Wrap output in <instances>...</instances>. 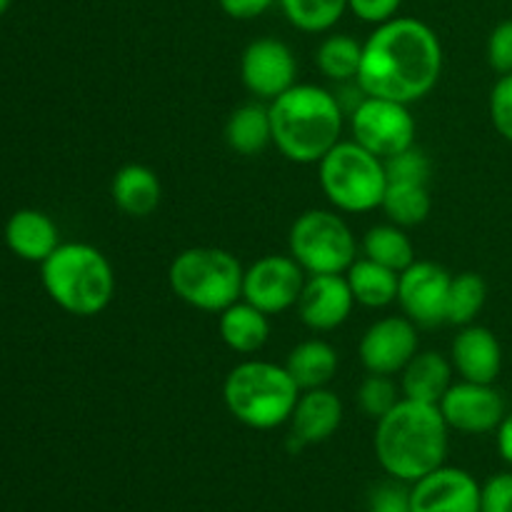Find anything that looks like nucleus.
Wrapping results in <instances>:
<instances>
[{
  "instance_id": "obj_11",
  "label": "nucleus",
  "mask_w": 512,
  "mask_h": 512,
  "mask_svg": "<svg viewBox=\"0 0 512 512\" xmlns=\"http://www.w3.org/2000/svg\"><path fill=\"white\" fill-rule=\"evenodd\" d=\"M453 275L433 260H415L400 273L398 305L415 325L448 323V293Z\"/></svg>"
},
{
  "instance_id": "obj_9",
  "label": "nucleus",
  "mask_w": 512,
  "mask_h": 512,
  "mask_svg": "<svg viewBox=\"0 0 512 512\" xmlns=\"http://www.w3.org/2000/svg\"><path fill=\"white\" fill-rule=\"evenodd\" d=\"M350 130L355 143L385 160L413 148L418 125L410 105L363 95L350 113Z\"/></svg>"
},
{
  "instance_id": "obj_27",
  "label": "nucleus",
  "mask_w": 512,
  "mask_h": 512,
  "mask_svg": "<svg viewBox=\"0 0 512 512\" xmlns=\"http://www.w3.org/2000/svg\"><path fill=\"white\" fill-rule=\"evenodd\" d=\"M363 253L365 258L375 260L395 273H403L408 265L415 263L413 240L405 235V228L395 223L370 228L363 238Z\"/></svg>"
},
{
  "instance_id": "obj_15",
  "label": "nucleus",
  "mask_w": 512,
  "mask_h": 512,
  "mask_svg": "<svg viewBox=\"0 0 512 512\" xmlns=\"http://www.w3.org/2000/svg\"><path fill=\"white\" fill-rule=\"evenodd\" d=\"M413 512H480V485L468 470L440 465L410 485Z\"/></svg>"
},
{
  "instance_id": "obj_13",
  "label": "nucleus",
  "mask_w": 512,
  "mask_h": 512,
  "mask_svg": "<svg viewBox=\"0 0 512 512\" xmlns=\"http://www.w3.org/2000/svg\"><path fill=\"white\" fill-rule=\"evenodd\" d=\"M418 348V325L405 315H390V318L375 320L365 330L358 345V355L368 373L395 375L403 373Z\"/></svg>"
},
{
  "instance_id": "obj_40",
  "label": "nucleus",
  "mask_w": 512,
  "mask_h": 512,
  "mask_svg": "<svg viewBox=\"0 0 512 512\" xmlns=\"http://www.w3.org/2000/svg\"><path fill=\"white\" fill-rule=\"evenodd\" d=\"M13 5V0H0V15L8 13V8Z\"/></svg>"
},
{
  "instance_id": "obj_14",
  "label": "nucleus",
  "mask_w": 512,
  "mask_h": 512,
  "mask_svg": "<svg viewBox=\"0 0 512 512\" xmlns=\"http://www.w3.org/2000/svg\"><path fill=\"white\" fill-rule=\"evenodd\" d=\"M438 408L448 428L468 435L493 433L505 418L503 395L493 385L470 383V380L450 385Z\"/></svg>"
},
{
  "instance_id": "obj_23",
  "label": "nucleus",
  "mask_w": 512,
  "mask_h": 512,
  "mask_svg": "<svg viewBox=\"0 0 512 512\" xmlns=\"http://www.w3.org/2000/svg\"><path fill=\"white\" fill-rule=\"evenodd\" d=\"M338 365L340 360L335 348L320 338L298 343L285 360V370L300 390L328 388V383L338 373Z\"/></svg>"
},
{
  "instance_id": "obj_28",
  "label": "nucleus",
  "mask_w": 512,
  "mask_h": 512,
  "mask_svg": "<svg viewBox=\"0 0 512 512\" xmlns=\"http://www.w3.org/2000/svg\"><path fill=\"white\" fill-rule=\"evenodd\" d=\"M380 208L388 215L390 223L400 228H413L428 220L433 198H430L428 185L423 183H388Z\"/></svg>"
},
{
  "instance_id": "obj_8",
  "label": "nucleus",
  "mask_w": 512,
  "mask_h": 512,
  "mask_svg": "<svg viewBox=\"0 0 512 512\" xmlns=\"http://www.w3.org/2000/svg\"><path fill=\"white\" fill-rule=\"evenodd\" d=\"M288 250L308 275H345L358 258L350 225L333 210H305L288 235Z\"/></svg>"
},
{
  "instance_id": "obj_7",
  "label": "nucleus",
  "mask_w": 512,
  "mask_h": 512,
  "mask_svg": "<svg viewBox=\"0 0 512 512\" xmlns=\"http://www.w3.org/2000/svg\"><path fill=\"white\" fill-rule=\"evenodd\" d=\"M318 180L325 198L343 213H370L383 203L388 175L383 158L355 140H340L318 163Z\"/></svg>"
},
{
  "instance_id": "obj_16",
  "label": "nucleus",
  "mask_w": 512,
  "mask_h": 512,
  "mask_svg": "<svg viewBox=\"0 0 512 512\" xmlns=\"http://www.w3.org/2000/svg\"><path fill=\"white\" fill-rule=\"evenodd\" d=\"M353 305V290L345 275H308L295 308L310 330L328 333L350 318Z\"/></svg>"
},
{
  "instance_id": "obj_34",
  "label": "nucleus",
  "mask_w": 512,
  "mask_h": 512,
  "mask_svg": "<svg viewBox=\"0 0 512 512\" xmlns=\"http://www.w3.org/2000/svg\"><path fill=\"white\" fill-rule=\"evenodd\" d=\"M408 483L400 480H390V483H380L370 490L368 512H413L410 505V488Z\"/></svg>"
},
{
  "instance_id": "obj_38",
  "label": "nucleus",
  "mask_w": 512,
  "mask_h": 512,
  "mask_svg": "<svg viewBox=\"0 0 512 512\" xmlns=\"http://www.w3.org/2000/svg\"><path fill=\"white\" fill-rule=\"evenodd\" d=\"M278 0H218L220 10L233 20H255L268 13Z\"/></svg>"
},
{
  "instance_id": "obj_22",
  "label": "nucleus",
  "mask_w": 512,
  "mask_h": 512,
  "mask_svg": "<svg viewBox=\"0 0 512 512\" xmlns=\"http://www.w3.org/2000/svg\"><path fill=\"white\" fill-rule=\"evenodd\" d=\"M270 315L240 298L218 313L220 340L238 355H253L263 350L270 338Z\"/></svg>"
},
{
  "instance_id": "obj_32",
  "label": "nucleus",
  "mask_w": 512,
  "mask_h": 512,
  "mask_svg": "<svg viewBox=\"0 0 512 512\" xmlns=\"http://www.w3.org/2000/svg\"><path fill=\"white\" fill-rule=\"evenodd\" d=\"M385 163V175H388V183H423L428 185L430 180V158L413 148L403 150L398 155H390V158L383 160Z\"/></svg>"
},
{
  "instance_id": "obj_39",
  "label": "nucleus",
  "mask_w": 512,
  "mask_h": 512,
  "mask_svg": "<svg viewBox=\"0 0 512 512\" xmlns=\"http://www.w3.org/2000/svg\"><path fill=\"white\" fill-rule=\"evenodd\" d=\"M498 450L505 463L512 465V410L505 413L503 423L498 425Z\"/></svg>"
},
{
  "instance_id": "obj_12",
  "label": "nucleus",
  "mask_w": 512,
  "mask_h": 512,
  "mask_svg": "<svg viewBox=\"0 0 512 512\" xmlns=\"http://www.w3.org/2000/svg\"><path fill=\"white\" fill-rule=\"evenodd\" d=\"M298 60L288 43L278 38H258L240 55V80L258 100H275L295 85Z\"/></svg>"
},
{
  "instance_id": "obj_30",
  "label": "nucleus",
  "mask_w": 512,
  "mask_h": 512,
  "mask_svg": "<svg viewBox=\"0 0 512 512\" xmlns=\"http://www.w3.org/2000/svg\"><path fill=\"white\" fill-rule=\"evenodd\" d=\"M488 300V283L478 273L453 275L448 293V323L450 325H470L480 315Z\"/></svg>"
},
{
  "instance_id": "obj_24",
  "label": "nucleus",
  "mask_w": 512,
  "mask_h": 512,
  "mask_svg": "<svg viewBox=\"0 0 512 512\" xmlns=\"http://www.w3.org/2000/svg\"><path fill=\"white\" fill-rule=\"evenodd\" d=\"M345 278H348V285L358 305H365V308H388V305L398 303L400 273L365 258V255L363 258H355Z\"/></svg>"
},
{
  "instance_id": "obj_29",
  "label": "nucleus",
  "mask_w": 512,
  "mask_h": 512,
  "mask_svg": "<svg viewBox=\"0 0 512 512\" xmlns=\"http://www.w3.org/2000/svg\"><path fill=\"white\" fill-rule=\"evenodd\" d=\"M293 28L303 33H328L348 10V0H278Z\"/></svg>"
},
{
  "instance_id": "obj_26",
  "label": "nucleus",
  "mask_w": 512,
  "mask_h": 512,
  "mask_svg": "<svg viewBox=\"0 0 512 512\" xmlns=\"http://www.w3.org/2000/svg\"><path fill=\"white\" fill-rule=\"evenodd\" d=\"M320 73L335 83H355L363 63V43L348 33H333L318 45L315 53Z\"/></svg>"
},
{
  "instance_id": "obj_33",
  "label": "nucleus",
  "mask_w": 512,
  "mask_h": 512,
  "mask_svg": "<svg viewBox=\"0 0 512 512\" xmlns=\"http://www.w3.org/2000/svg\"><path fill=\"white\" fill-rule=\"evenodd\" d=\"M490 120L495 130L512 143V73L500 75L490 90Z\"/></svg>"
},
{
  "instance_id": "obj_1",
  "label": "nucleus",
  "mask_w": 512,
  "mask_h": 512,
  "mask_svg": "<svg viewBox=\"0 0 512 512\" xmlns=\"http://www.w3.org/2000/svg\"><path fill=\"white\" fill-rule=\"evenodd\" d=\"M443 73V45L438 33L418 18L375 25L363 43V63L355 85L370 98L415 103L438 85Z\"/></svg>"
},
{
  "instance_id": "obj_10",
  "label": "nucleus",
  "mask_w": 512,
  "mask_h": 512,
  "mask_svg": "<svg viewBox=\"0 0 512 512\" xmlns=\"http://www.w3.org/2000/svg\"><path fill=\"white\" fill-rule=\"evenodd\" d=\"M305 278L308 273L295 263L290 253L265 255L245 270L243 300L263 310L265 315H280L298 305Z\"/></svg>"
},
{
  "instance_id": "obj_20",
  "label": "nucleus",
  "mask_w": 512,
  "mask_h": 512,
  "mask_svg": "<svg viewBox=\"0 0 512 512\" xmlns=\"http://www.w3.org/2000/svg\"><path fill=\"white\" fill-rule=\"evenodd\" d=\"M453 363L435 350L415 353V358L400 373V393L418 403L440 405L443 395L453 385Z\"/></svg>"
},
{
  "instance_id": "obj_25",
  "label": "nucleus",
  "mask_w": 512,
  "mask_h": 512,
  "mask_svg": "<svg viewBox=\"0 0 512 512\" xmlns=\"http://www.w3.org/2000/svg\"><path fill=\"white\" fill-rule=\"evenodd\" d=\"M225 143L238 155H258L273 143L270 110L263 103H245L225 123Z\"/></svg>"
},
{
  "instance_id": "obj_4",
  "label": "nucleus",
  "mask_w": 512,
  "mask_h": 512,
  "mask_svg": "<svg viewBox=\"0 0 512 512\" xmlns=\"http://www.w3.org/2000/svg\"><path fill=\"white\" fill-rule=\"evenodd\" d=\"M40 280L50 300L78 318L103 313L115 295L113 265L88 243H60L53 255L40 263Z\"/></svg>"
},
{
  "instance_id": "obj_21",
  "label": "nucleus",
  "mask_w": 512,
  "mask_h": 512,
  "mask_svg": "<svg viewBox=\"0 0 512 512\" xmlns=\"http://www.w3.org/2000/svg\"><path fill=\"white\" fill-rule=\"evenodd\" d=\"M110 195L118 210H123L130 218H148L155 213L163 198V185L158 173L148 165L128 163L113 175Z\"/></svg>"
},
{
  "instance_id": "obj_17",
  "label": "nucleus",
  "mask_w": 512,
  "mask_h": 512,
  "mask_svg": "<svg viewBox=\"0 0 512 512\" xmlns=\"http://www.w3.org/2000/svg\"><path fill=\"white\" fill-rule=\"evenodd\" d=\"M450 363L463 380L493 385L503 368V348L498 335L485 325H463L453 340Z\"/></svg>"
},
{
  "instance_id": "obj_3",
  "label": "nucleus",
  "mask_w": 512,
  "mask_h": 512,
  "mask_svg": "<svg viewBox=\"0 0 512 512\" xmlns=\"http://www.w3.org/2000/svg\"><path fill=\"white\" fill-rule=\"evenodd\" d=\"M273 145L280 155L298 165H313L340 143L343 105L338 95L320 85L295 83L275 100H270Z\"/></svg>"
},
{
  "instance_id": "obj_19",
  "label": "nucleus",
  "mask_w": 512,
  "mask_h": 512,
  "mask_svg": "<svg viewBox=\"0 0 512 512\" xmlns=\"http://www.w3.org/2000/svg\"><path fill=\"white\" fill-rule=\"evenodd\" d=\"M5 243L20 260L45 263L60 245L58 225L43 210H15L8 223H5Z\"/></svg>"
},
{
  "instance_id": "obj_18",
  "label": "nucleus",
  "mask_w": 512,
  "mask_h": 512,
  "mask_svg": "<svg viewBox=\"0 0 512 512\" xmlns=\"http://www.w3.org/2000/svg\"><path fill=\"white\" fill-rule=\"evenodd\" d=\"M340 423H343V403L328 388L303 390L290 418L293 438L298 440V445L325 443L333 438Z\"/></svg>"
},
{
  "instance_id": "obj_31",
  "label": "nucleus",
  "mask_w": 512,
  "mask_h": 512,
  "mask_svg": "<svg viewBox=\"0 0 512 512\" xmlns=\"http://www.w3.org/2000/svg\"><path fill=\"white\" fill-rule=\"evenodd\" d=\"M400 385H395L393 375L368 373V378L358 388V405L368 418L380 420L385 413L400 403Z\"/></svg>"
},
{
  "instance_id": "obj_6",
  "label": "nucleus",
  "mask_w": 512,
  "mask_h": 512,
  "mask_svg": "<svg viewBox=\"0 0 512 512\" xmlns=\"http://www.w3.org/2000/svg\"><path fill=\"white\" fill-rule=\"evenodd\" d=\"M245 268L230 250L188 248L180 250L168 268L170 290L190 308L203 313H223L243 298Z\"/></svg>"
},
{
  "instance_id": "obj_37",
  "label": "nucleus",
  "mask_w": 512,
  "mask_h": 512,
  "mask_svg": "<svg viewBox=\"0 0 512 512\" xmlns=\"http://www.w3.org/2000/svg\"><path fill=\"white\" fill-rule=\"evenodd\" d=\"M403 0H348V10L358 20L370 25H383L398 18Z\"/></svg>"
},
{
  "instance_id": "obj_36",
  "label": "nucleus",
  "mask_w": 512,
  "mask_h": 512,
  "mask_svg": "<svg viewBox=\"0 0 512 512\" xmlns=\"http://www.w3.org/2000/svg\"><path fill=\"white\" fill-rule=\"evenodd\" d=\"M480 512H512V473H498L480 485Z\"/></svg>"
},
{
  "instance_id": "obj_5",
  "label": "nucleus",
  "mask_w": 512,
  "mask_h": 512,
  "mask_svg": "<svg viewBox=\"0 0 512 512\" xmlns=\"http://www.w3.org/2000/svg\"><path fill=\"white\" fill-rule=\"evenodd\" d=\"M303 390L285 365L268 360H243L223 383L225 408L238 423L253 430H273L290 423Z\"/></svg>"
},
{
  "instance_id": "obj_2",
  "label": "nucleus",
  "mask_w": 512,
  "mask_h": 512,
  "mask_svg": "<svg viewBox=\"0 0 512 512\" xmlns=\"http://www.w3.org/2000/svg\"><path fill=\"white\" fill-rule=\"evenodd\" d=\"M375 423V458L393 480L413 485L445 465L450 428L438 405L400 398Z\"/></svg>"
},
{
  "instance_id": "obj_35",
  "label": "nucleus",
  "mask_w": 512,
  "mask_h": 512,
  "mask_svg": "<svg viewBox=\"0 0 512 512\" xmlns=\"http://www.w3.org/2000/svg\"><path fill=\"white\" fill-rule=\"evenodd\" d=\"M488 63L495 73H512V18L493 28L488 38Z\"/></svg>"
}]
</instances>
